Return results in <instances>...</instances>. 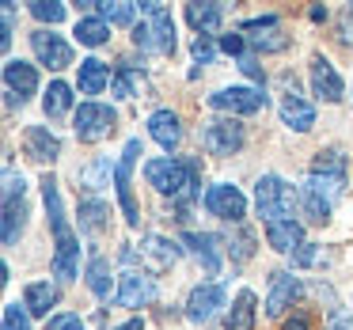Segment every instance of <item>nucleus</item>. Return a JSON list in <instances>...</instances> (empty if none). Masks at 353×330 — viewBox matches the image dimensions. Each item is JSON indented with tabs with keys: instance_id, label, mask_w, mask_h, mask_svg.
I'll return each instance as SVG.
<instances>
[{
	"instance_id": "obj_14",
	"label": "nucleus",
	"mask_w": 353,
	"mask_h": 330,
	"mask_svg": "<svg viewBox=\"0 0 353 330\" xmlns=\"http://www.w3.org/2000/svg\"><path fill=\"white\" fill-rule=\"evenodd\" d=\"M152 296H156V285L148 274H137V269L122 274V281H118V304L122 307H148Z\"/></svg>"
},
{
	"instance_id": "obj_7",
	"label": "nucleus",
	"mask_w": 353,
	"mask_h": 330,
	"mask_svg": "<svg viewBox=\"0 0 353 330\" xmlns=\"http://www.w3.org/2000/svg\"><path fill=\"white\" fill-rule=\"evenodd\" d=\"M209 107L228 110V114H254L266 107V95H262V87H224V92L209 95Z\"/></svg>"
},
{
	"instance_id": "obj_43",
	"label": "nucleus",
	"mask_w": 353,
	"mask_h": 330,
	"mask_svg": "<svg viewBox=\"0 0 353 330\" xmlns=\"http://www.w3.org/2000/svg\"><path fill=\"white\" fill-rule=\"evenodd\" d=\"M133 42H137L141 50H148V54L156 50V42H152V31H148V23H145V19H141V23L133 27Z\"/></svg>"
},
{
	"instance_id": "obj_9",
	"label": "nucleus",
	"mask_w": 353,
	"mask_h": 330,
	"mask_svg": "<svg viewBox=\"0 0 353 330\" xmlns=\"http://www.w3.org/2000/svg\"><path fill=\"white\" fill-rule=\"evenodd\" d=\"M4 87H8V107H16V103L23 107V103L39 92V72H34V65L8 61L4 65Z\"/></svg>"
},
{
	"instance_id": "obj_13",
	"label": "nucleus",
	"mask_w": 353,
	"mask_h": 330,
	"mask_svg": "<svg viewBox=\"0 0 353 330\" xmlns=\"http://www.w3.org/2000/svg\"><path fill=\"white\" fill-rule=\"evenodd\" d=\"M224 307V289L221 285H198L186 300V319L190 322H209Z\"/></svg>"
},
{
	"instance_id": "obj_23",
	"label": "nucleus",
	"mask_w": 353,
	"mask_h": 330,
	"mask_svg": "<svg viewBox=\"0 0 353 330\" xmlns=\"http://www.w3.org/2000/svg\"><path fill=\"white\" fill-rule=\"evenodd\" d=\"M186 19L198 34H221V23H224V8L221 4H186Z\"/></svg>"
},
{
	"instance_id": "obj_18",
	"label": "nucleus",
	"mask_w": 353,
	"mask_h": 330,
	"mask_svg": "<svg viewBox=\"0 0 353 330\" xmlns=\"http://www.w3.org/2000/svg\"><path fill=\"white\" fill-rule=\"evenodd\" d=\"M148 133H152V141L163 152H175L179 141H183V122H179L175 110H156V114L148 118Z\"/></svg>"
},
{
	"instance_id": "obj_32",
	"label": "nucleus",
	"mask_w": 353,
	"mask_h": 330,
	"mask_svg": "<svg viewBox=\"0 0 353 330\" xmlns=\"http://www.w3.org/2000/svg\"><path fill=\"white\" fill-rule=\"evenodd\" d=\"M88 289L95 292V300H107L110 296V262L103 254H95L88 262Z\"/></svg>"
},
{
	"instance_id": "obj_10",
	"label": "nucleus",
	"mask_w": 353,
	"mask_h": 330,
	"mask_svg": "<svg viewBox=\"0 0 353 330\" xmlns=\"http://www.w3.org/2000/svg\"><path fill=\"white\" fill-rule=\"evenodd\" d=\"M141 19L148 23L152 31V42H156V54H175V19L163 4H141Z\"/></svg>"
},
{
	"instance_id": "obj_21",
	"label": "nucleus",
	"mask_w": 353,
	"mask_h": 330,
	"mask_svg": "<svg viewBox=\"0 0 353 330\" xmlns=\"http://www.w3.org/2000/svg\"><path fill=\"white\" fill-rule=\"evenodd\" d=\"M107 84H110V69L99 61V57H88V61L77 65V87H80V95H99Z\"/></svg>"
},
{
	"instance_id": "obj_4",
	"label": "nucleus",
	"mask_w": 353,
	"mask_h": 330,
	"mask_svg": "<svg viewBox=\"0 0 353 330\" xmlns=\"http://www.w3.org/2000/svg\"><path fill=\"white\" fill-rule=\"evenodd\" d=\"M137 156H141V141H130V145L122 148V160H118V167H114L118 201H122V213H125V224H130V228H137V224H141V209H137L133 190H130V175H133V163H137Z\"/></svg>"
},
{
	"instance_id": "obj_15",
	"label": "nucleus",
	"mask_w": 353,
	"mask_h": 330,
	"mask_svg": "<svg viewBox=\"0 0 353 330\" xmlns=\"http://www.w3.org/2000/svg\"><path fill=\"white\" fill-rule=\"evenodd\" d=\"M300 296V281L292 274H274L270 281V296H266V315L270 319H281L285 311L292 307V300Z\"/></svg>"
},
{
	"instance_id": "obj_37",
	"label": "nucleus",
	"mask_w": 353,
	"mask_h": 330,
	"mask_svg": "<svg viewBox=\"0 0 353 330\" xmlns=\"http://www.w3.org/2000/svg\"><path fill=\"white\" fill-rule=\"evenodd\" d=\"M107 175H110V163L107 160H95L92 167L80 171V183L92 186V190H99V186H107Z\"/></svg>"
},
{
	"instance_id": "obj_16",
	"label": "nucleus",
	"mask_w": 353,
	"mask_h": 330,
	"mask_svg": "<svg viewBox=\"0 0 353 330\" xmlns=\"http://www.w3.org/2000/svg\"><path fill=\"white\" fill-rule=\"evenodd\" d=\"M312 87H315V95H319V99H327V103H338V99H342V92H345L342 76H338L334 65H330L323 54L312 57Z\"/></svg>"
},
{
	"instance_id": "obj_6",
	"label": "nucleus",
	"mask_w": 353,
	"mask_h": 330,
	"mask_svg": "<svg viewBox=\"0 0 353 330\" xmlns=\"http://www.w3.org/2000/svg\"><path fill=\"white\" fill-rule=\"evenodd\" d=\"M205 209L213 216H221V220H232L239 224L247 213V198L239 194V186H228V183H216L205 190Z\"/></svg>"
},
{
	"instance_id": "obj_41",
	"label": "nucleus",
	"mask_w": 353,
	"mask_h": 330,
	"mask_svg": "<svg viewBox=\"0 0 353 330\" xmlns=\"http://www.w3.org/2000/svg\"><path fill=\"white\" fill-rule=\"evenodd\" d=\"M46 330H84V322H80V315H54V319L46 322Z\"/></svg>"
},
{
	"instance_id": "obj_5",
	"label": "nucleus",
	"mask_w": 353,
	"mask_h": 330,
	"mask_svg": "<svg viewBox=\"0 0 353 330\" xmlns=\"http://www.w3.org/2000/svg\"><path fill=\"white\" fill-rule=\"evenodd\" d=\"M72 130H77V137L84 141V145H95V141H103L114 130V110L103 107V103H84V107L77 110Z\"/></svg>"
},
{
	"instance_id": "obj_17",
	"label": "nucleus",
	"mask_w": 353,
	"mask_h": 330,
	"mask_svg": "<svg viewBox=\"0 0 353 330\" xmlns=\"http://www.w3.org/2000/svg\"><path fill=\"white\" fill-rule=\"evenodd\" d=\"M281 122L289 125V130L296 133H307L315 125V107L304 99V95H296V87H289L281 99Z\"/></svg>"
},
{
	"instance_id": "obj_33",
	"label": "nucleus",
	"mask_w": 353,
	"mask_h": 330,
	"mask_svg": "<svg viewBox=\"0 0 353 330\" xmlns=\"http://www.w3.org/2000/svg\"><path fill=\"white\" fill-rule=\"evenodd\" d=\"M141 84H145V76H141L133 65H122V72L114 76V95H122V99H133V95L141 92Z\"/></svg>"
},
{
	"instance_id": "obj_22",
	"label": "nucleus",
	"mask_w": 353,
	"mask_h": 330,
	"mask_svg": "<svg viewBox=\"0 0 353 330\" xmlns=\"http://www.w3.org/2000/svg\"><path fill=\"white\" fill-rule=\"evenodd\" d=\"M42 198H46V213H50V228H54L57 239L72 236L69 220H65V205H61V194H57V178L54 175H42Z\"/></svg>"
},
{
	"instance_id": "obj_46",
	"label": "nucleus",
	"mask_w": 353,
	"mask_h": 330,
	"mask_svg": "<svg viewBox=\"0 0 353 330\" xmlns=\"http://www.w3.org/2000/svg\"><path fill=\"white\" fill-rule=\"evenodd\" d=\"M285 330H312V319H307L304 311H296L289 322H285Z\"/></svg>"
},
{
	"instance_id": "obj_40",
	"label": "nucleus",
	"mask_w": 353,
	"mask_h": 330,
	"mask_svg": "<svg viewBox=\"0 0 353 330\" xmlns=\"http://www.w3.org/2000/svg\"><path fill=\"white\" fill-rule=\"evenodd\" d=\"M228 251H232V258H236V262H247L254 254V236H251V231H239L236 243H232Z\"/></svg>"
},
{
	"instance_id": "obj_47",
	"label": "nucleus",
	"mask_w": 353,
	"mask_h": 330,
	"mask_svg": "<svg viewBox=\"0 0 353 330\" xmlns=\"http://www.w3.org/2000/svg\"><path fill=\"white\" fill-rule=\"evenodd\" d=\"M239 69H243V72H247V76H251V80H259V87H262V69H259V65L251 61V57H243V61H239Z\"/></svg>"
},
{
	"instance_id": "obj_42",
	"label": "nucleus",
	"mask_w": 353,
	"mask_h": 330,
	"mask_svg": "<svg viewBox=\"0 0 353 330\" xmlns=\"http://www.w3.org/2000/svg\"><path fill=\"white\" fill-rule=\"evenodd\" d=\"M221 50H224V54H232V57H239V61H243L247 39H243V34H224V39H221Z\"/></svg>"
},
{
	"instance_id": "obj_19",
	"label": "nucleus",
	"mask_w": 353,
	"mask_h": 330,
	"mask_svg": "<svg viewBox=\"0 0 353 330\" xmlns=\"http://www.w3.org/2000/svg\"><path fill=\"white\" fill-rule=\"evenodd\" d=\"M266 239L274 251L296 254L304 247V228H300V220H277V224H266Z\"/></svg>"
},
{
	"instance_id": "obj_39",
	"label": "nucleus",
	"mask_w": 353,
	"mask_h": 330,
	"mask_svg": "<svg viewBox=\"0 0 353 330\" xmlns=\"http://www.w3.org/2000/svg\"><path fill=\"white\" fill-rule=\"evenodd\" d=\"M190 54H194V61H198V65H209L216 57V42L209 39V34H198V39H194V46H190Z\"/></svg>"
},
{
	"instance_id": "obj_31",
	"label": "nucleus",
	"mask_w": 353,
	"mask_h": 330,
	"mask_svg": "<svg viewBox=\"0 0 353 330\" xmlns=\"http://www.w3.org/2000/svg\"><path fill=\"white\" fill-rule=\"evenodd\" d=\"M300 205H304V216L315 224H327L330 220V209H334V201H327L319 190H312V186L304 183V190H300Z\"/></svg>"
},
{
	"instance_id": "obj_24",
	"label": "nucleus",
	"mask_w": 353,
	"mask_h": 330,
	"mask_svg": "<svg viewBox=\"0 0 353 330\" xmlns=\"http://www.w3.org/2000/svg\"><path fill=\"white\" fill-rule=\"evenodd\" d=\"M54 274L61 277V281H72V277L80 274V243H77V236L57 239V251H54Z\"/></svg>"
},
{
	"instance_id": "obj_1",
	"label": "nucleus",
	"mask_w": 353,
	"mask_h": 330,
	"mask_svg": "<svg viewBox=\"0 0 353 330\" xmlns=\"http://www.w3.org/2000/svg\"><path fill=\"white\" fill-rule=\"evenodd\" d=\"M145 178L148 186H156L160 194L168 198H186L190 201L201 186V163L194 160H171V156H160V160H148L145 163Z\"/></svg>"
},
{
	"instance_id": "obj_48",
	"label": "nucleus",
	"mask_w": 353,
	"mask_h": 330,
	"mask_svg": "<svg viewBox=\"0 0 353 330\" xmlns=\"http://www.w3.org/2000/svg\"><path fill=\"white\" fill-rule=\"evenodd\" d=\"M330 330H353V319H345L342 311H334L330 315Z\"/></svg>"
},
{
	"instance_id": "obj_8",
	"label": "nucleus",
	"mask_w": 353,
	"mask_h": 330,
	"mask_svg": "<svg viewBox=\"0 0 353 330\" xmlns=\"http://www.w3.org/2000/svg\"><path fill=\"white\" fill-rule=\"evenodd\" d=\"M243 39L251 42L254 50H262V54H277V50L289 46V34L281 31V23H277L274 16L247 19V23H243Z\"/></svg>"
},
{
	"instance_id": "obj_11",
	"label": "nucleus",
	"mask_w": 353,
	"mask_h": 330,
	"mask_svg": "<svg viewBox=\"0 0 353 330\" xmlns=\"http://www.w3.org/2000/svg\"><path fill=\"white\" fill-rule=\"evenodd\" d=\"M31 50L46 69H65V65H72V46L61 39V34L46 31V27L31 34Z\"/></svg>"
},
{
	"instance_id": "obj_35",
	"label": "nucleus",
	"mask_w": 353,
	"mask_h": 330,
	"mask_svg": "<svg viewBox=\"0 0 353 330\" xmlns=\"http://www.w3.org/2000/svg\"><path fill=\"white\" fill-rule=\"evenodd\" d=\"M99 16L107 19V23L125 27V23H133V19H137V4H99Z\"/></svg>"
},
{
	"instance_id": "obj_25",
	"label": "nucleus",
	"mask_w": 353,
	"mask_h": 330,
	"mask_svg": "<svg viewBox=\"0 0 353 330\" xmlns=\"http://www.w3.org/2000/svg\"><path fill=\"white\" fill-rule=\"evenodd\" d=\"M57 304V289L50 281H31L23 292V307L31 315H50V307Z\"/></svg>"
},
{
	"instance_id": "obj_38",
	"label": "nucleus",
	"mask_w": 353,
	"mask_h": 330,
	"mask_svg": "<svg viewBox=\"0 0 353 330\" xmlns=\"http://www.w3.org/2000/svg\"><path fill=\"white\" fill-rule=\"evenodd\" d=\"M4 330H31V311L19 304L4 307Z\"/></svg>"
},
{
	"instance_id": "obj_49",
	"label": "nucleus",
	"mask_w": 353,
	"mask_h": 330,
	"mask_svg": "<svg viewBox=\"0 0 353 330\" xmlns=\"http://www.w3.org/2000/svg\"><path fill=\"white\" fill-rule=\"evenodd\" d=\"M114 330H145V322H141V319H130V322H122V327H114Z\"/></svg>"
},
{
	"instance_id": "obj_30",
	"label": "nucleus",
	"mask_w": 353,
	"mask_h": 330,
	"mask_svg": "<svg viewBox=\"0 0 353 330\" xmlns=\"http://www.w3.org/2000/svg\"><path fill=\"white\" fill-rule=\"evenodd\" d=\"M27 224V205L23 198H4V247H12L19 239V231H23Z\"/></svg>"
},
{
	"instance_id": "obj_36",
	"label": "nucleus",
	"mask_w": 353,
	"mask_h": 330,
	"mask_svg": "<svg viewBox=\"0 0 353 330\" xmlns=\"http://www.w3.org/2000/svg\"><path fill=\"white\" fill-rule=\"evenodd\" d=\"M31 16L54 27V23H61V19H65V4H57V0H39V4H31Z\"/></svg>"
},
{
	"instance_id": "obj_26",
	"label": "nucleus",
	"mask_w": 353,
	"mask_h": 330,
	"mask_svg": "<svg viewBox=\"0 0 353 330\" xmlns=\"http://www.w3.org/2000/svg\"><path fill=\"white\" fill-rule=\"evenodd\" d=\"M224 330H254V292L243 289L232 304L228 319H224Z\"/></svg>"
},
{
	"instance_id": "obj_28",
	"label": "nucleus",
	"mask_w": 353,
	"mask_h": 330,
	"mask_svg": "<svg viewBox=\"0 0 353 330\" xmlns=\"http://www.w3.org/2000/svg\"><path fill=\"white\" fill-rule=\"evenodd\" d=\"M77 42L80 46H103V42L110 39V23L103 16H84V19H77Z\"/></svg>"
},
{
	"instance_id": "obj_2",
	"label": "nucleus",
	"mask_w": 353,
	"mask_h": 330,
	"mask_svg": "<svg viewBox=\"0 0 353 330\" xmlns=\"http://www.w3.org/2000/svg\"><path fill=\"white\" fill-rule=\"evenodd\" d=\"M296 198L300 194L277 175H262L259 183H254V205H259V216L266 224L292 220V205H296Z\"/></svg>"
},
{
	"instance_id": "obj_12",
	"label": "nucleus",
	"mask_w": 353,
	"mask_h": 330,
	"mask_svg": "<svg viewBox=\"0 0 353 330\" xmlns=\"http://www.w3.org/2000/svg\"><path fill=\"white\" fill-rule=\"evenodd\" d=\"M179 258H183V247H179L175 239L148 236L145 243H141V262H145V266L152 269V274H163V269H171Z\"/></svg>"
},
{
	"instance_id": "obj_3",
	"label": "nucleus",
	"mask_w": 353,
	"mask_h": 330,
	"mask_svg": "<svg viewBox=\"0 0 353 330\" xmlns=\"http://www.w3.org/2000/svg\"><path fill=\"white\" fill-rule=\"evenodd\" d=\"M243 141H247V133L236 118H213V122H205V130H201V145L213 156H236L239 148H243Z\"/></svg>"
},
{
	"instance_id": "obj_44",
	"label": "nucleus",
	"mask_w": 353,
	"mask_h": 330,
	"mask_svg": "<svg viewBox=\"0 0 353 330\" xmlns=\"http://www.w3.org/2000/svg\"><path fill=\"white\" fill-rule=\"evenodd\" d=\"M315 258H319V247H315V243H304L296 254H292V266H312Z\"/></svg>"
},
{
	"instance_id": "obj_20",
	"label": "nucleus",
	"mask_w": 353,
	"mask_h": 330,
	"mask_svg": "<svg viewBox=\"0 0 353 330\" xmlns=\"http://www.w3.org/2000/svg\"><path fill=\"white\" fill-rule=\"evenodd\" d=\"M23 145H27V156L39 160V163L57 160V156H61V141H57L46 125H31V130L23 133Z\"/></svg>"
},
{
	"instance_id": "obj_45",
	"label": "nucleus",
	"mask_w": 353,
	"mask_h": 330,
	"mask_svg": "<svg viewBox=\"0 0 353 330\" xmlns=\"http://www.w3.org/2000/svg\"><path fill=\"white\" fill-rule=\"evenodd\" d=\"M12 27H16V8L4 4V34H0V46H4V50L12 46Z\"/></svg>"
},
{
	"instance_id": "obj_29",
	"label": "nucleus",
	"mask_w": 353,
	"mask_h": 330,
	"mask_svg": "<svg viewBox=\"0 0 353 330\" xmlns=\"http://www.w3.org/2000/svg\"><path fill=\"white\" fill-rule=\"evenodd\" d=\"M186 243L194 247V254L201 258L205 274H216L221 269V254H216V236H205V231H186Z\"/></svg>"
},
{
	"instance_id": "obj_34",
	"label": "nucleus",
	"mask_w": 353,
	"mask_h": 330,
	"mask_svg": "<svg viewBox=\"0 0 353 330\" xmlns=\"http://www.w3.org/2000/svg\"><path fill=\"white\" fill-rule=\"evenodd\" d=\"M103 216H107V205L99 198H84L80 201V220H84L88 231H99L103 228Z\"/></svg>"
},
{
	"instance_id": "obj_27",
	"label": "nucleus",
	"mask_w": 353,
	"mask_h": 330,
	"mask_svg": "<svg viewBox=\"0 0 353 330\" xmlns=\"http://www.w3.org/2000/svg\"><path fill=\"white\" fill-rule=\"evenodd\" d=\"M42 110H46V118H65L72 110V87L65 80H54L42 95Z\"/></svg>"
}]
</instances>
